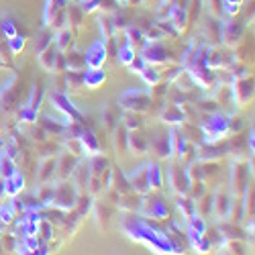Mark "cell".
Returning a JSON list of instances; mask_svg holds the SVG:
<instances>
[{"instance_id": "1", "label": "cell", "mask_w": 255, "mask_h": 255, "mask_svg": "<svg viewBox=\"0 0 255 255\" xmlns=\"http://www.w3.org/2000/svg\"><path fill=\"white\" fill-rule=\"evenodd\" d=\"M123 231L129 235L133 241H141L147 247L159 253H178L180 247L174 243V239L165 235L163 231L153 229L151 223H147L141 217H125L123 219Z\"/></svg>"}, {"instance_id": "2", "label": "cell", "mask_w": 255, "mask_h": 255, "mask_svg": "<svg viewBox=\"0 0 255 255\" xmlns=\"http://www.w3.org/2000/svg\"><path fill=\"white\" fill-rule=\"evenodd\" d=\"M200 133L204 135V143H219L229 135V117L223 113H210L204 123H200Z\"/></svg>"}, {"instance_id": "3", "label": "cell", "mask_w": 255, "mask_h": 255, "mask_svg": "<svg viewBox=\"0 0 255 255\" xmlns=\"http://www.w3.org/2000/svg\"><path fill=\"white\" fill-rule=\"evenodd\" d=\"M49 206L61 208L66 212L78 206V190L72 184V180H57V184L53 186V196H51Z\"/></svg>"}, {"instance_id": "4", "label": "cell", "mask_w": 255, "mask_h": 255, "mask_svg": "<svg viewBox=\"0 0 255 255\" xmlns=\"http://www.w3.org/2000/svg\"><path fill=\"white\" fill-rule=\"evenodd\" d=\"M153 98L147 90H137V88H131V90H125L121 96H119V106L123 111H135V113H145L149 111Z\"/></svg>"}, {"instance_id": "5", "label": "cell", "mask_w": 255, "mask_h": 255, "mask_svg": "<svg viewBox=\"0 0 255 255\" xmlns=\"http://www.w3.org/2000/svg\"><path fill=\"white\" fill-rule=\"evenodd\" d=\"M253 98V78H237L231 86V102H237L239 106H247Z\"/></svg>"}, {"instance_id": "6", "label": "cell", "mask_w": 255, "mask_h": 255, "mask_svg": "<svg viewBox=\"0 0 255 255\" xmlns=\"http://www.w3.org/2000/svg\"><path fill=\"white\" fill-rule=\"evenodd\" d=\"M143 217H151V219H167V215H169V208H167V204L161 200V198H149L147 194H143V198H141V202H139V208H137Z\"/></svg>"}, {"instance_id": "7", "label": "cell", "mask_w": 255, "mask_h": 255, "mask_svg": "<svg viewBox=\"0 0 255 255\" xmlns=\"http://www.w3.org/2000/svg\"><path fill=\"white\" fill-rule=\"evenodd\" d=\"M141 57L149 63V66H159V63L167 61V49L159 43V41H147L143 45Z\"/></svg>"}, {"instance_id": "8", "label": "cell", "mask_w": 255, "mask_h": 255, "mask_svg": "<svg viewBox=\"0 0 255 255\" xmlns=\"http://www.w3.org/2000/svg\"><path fill=\"white\" fill-rule=\"evenodd\" d=\"M167 180H169V186L174 188V192L178 196H186L190 192V178H188V172H186V167H174V169H169V174H167Z\"/></svg>"}, {"instance_id": "9", "label": "cell", "mask_w": 255, "mask_h": 255, "mask_svg": "<svg viewBox=\"0 0 255 255\" xmlns=\"http://www.w3.org/2000/svg\"><path fill=\"white\" fill-rule=\"evenodd\" d=\"M243 31H245L243 23H239V20H235V18H229V20H225V23H221V39H225V43L231 45V47L241 41Z\"/></svg>"}, {"instance_id": "10", "label": "cell", "mask_w": 255, "mask_h": 255, "mask_svg": "<svg viewBox=\"0 0 255 255\" xmlns=\"http://www.w3.org/2000/svg\"><path fill=\"white\" fill-rule=\"evenodd\" d=\"M106 41L104 39H98V41H94V43L90 45V49L84 53L86 55V68H92V70H96V68H102L104 66V61H106Z\"/></svg>"}, {"instance_id": "11", "label": "cell", "mask_w": 255, "mask_h": 255, "mask_svg": "<svg viewBox=\"0 0 255 255\" xmlns=\"http://www.w3.org/2000/svg\"><path fill=\"white\" fill-rule=\"evenodd\" d=\"M51 100H53V106H55V109L57 111H61L63 115H66V117H70L72 121H84V115L76 109V106L70 102V98H68V94L66 92H53L51 94Z\"/></svg>"}, {"instance_id": "12", "label": "cell", "mask_w": 255, "mask_h": 255, "mask_svg": "<svg viewBox=\"0 0 255 255\" xmlns=\"http://www.w3.org/2000/svg\"><path fill=\"white\" fill-rule=\"evenodd\" d=\"M233 210H235V198H233L231 194H227V192H217L215 194V208H212L217 219L229 221Z\"/></svg>"}, {"instance_id": "13", "label": "cell", "mask_w": 255, "mask_h": 255, "mask_svg": "<svg viewBox=\"0 0 255 255\" xmlns=\"http://www.w3.org/2000/svg\"><path fill=\"white\" fill-rule=\"evenodd\" d=\"M182 104H184V102H182ZM182 104L169 100V102L163 106V109H161L159 119H161L163 123H167V125H182V123L186 121V111H184Z\"/></svg>"}, {"instance_id": "14", "label": "cell", "mask_w": 255, "mask_h": 255, "mask_svg": "<svg viewBox=\"0 0 255 255\" xmlns=\"http://www.w3.org/2000/svg\"><path fill=\"white\" fill-rule=\"evenodd\" d=\"M127 180H129V184H131V190H133V192H137L139 196L147 194L151 190L149 188V182H147V165L137 167L133 174L127 176Z\"/></svg>"}, {"instance_id": "15", "label": "cell", "mask_w": 255, "mask_h": 255, "mask_svg": "<svg viewBox=\"0 0 255 255\" xmlns=\"http://www.w3.org/2000/svg\"><path fill=\"white\" fill-rule=\"evenodd\" d=\"M55 167H57V157H43L39 163V176H37V184H51L55 180Z\"/></svg>"}, {"instance_id": "16", "label": "cell", "mask_w": 255, "mask_h": 255, "mask_svg": "<svg viewBox=\"0 0 255 255\" xmlns=\"http://www.w3.org/2000/svg\"><path fill=\"white\" fill-rule=\"evenodd\" d=\"M127 149L131 153H137V155H143L149 151V141L147 137L139 131H129V137H127Z\"/></svg>"}, {"instance_id": "17", "label": "cell", "mask_w": 255, "mask_h": 255, "mask_svg": "<svg viewBox=\"0 0 255 255\" xmlns=\"http://www.w3.org/2000/svg\"><path fill=\"white\" fill-rule=\"evenodd\" d=\"M74 165H76V155H72V153H68V151H63V153L57 157L55 178H57V180H70Z\"/></svg>"}, {"instance_id": "18", "label": "cell", "mask_w": 255, "mask_h": 255, "mask_svg": "<svg viewBox=\"0 0 255 255\" xmlns=\"http://www.w3.org/2000/svg\"><path fill=\"white\" fill-rule=\"evenodd\" d=\"M68 6V0H45V6H43V25L45 27H53V20L55 16Z\"/></svg>"}, {"instance_id": "19", "label": "cell", "mask_w": 255, "mask_h": 255, "mask_svg": "<svg viewBox=\"0 0 255 255\" xmlns=\"http://www.w3.org/2000/svg\"><path fill=\"white\" fill-rule=\"evenodd\" d=\"M231 176H233V194H239V192H245L247 190V178H249V172L241 165V163H235L233 165V172H231Z\"/></svg>"}, {"instance_id": "20", "label": "cell", "mask_w": 255, "mask_h": 255, "mask_svg": "<svg viewBox=\"0 0 255 255\" xmlns=\"http://www.w3.org/2000/svg\"><path fill=\"white\" fill-rule=\"evenodd\" d=\"M82 76H84V88H92V90L100 88L104 84V80H106V72L102 68H96V70L86 68L82 72Z\"/></svg>"}, {"instance_id": "21", "label": "cell", "mask_w": 255, "mask_h": 255, "mask_svg": "<svg viewBox=\"0 0 255 255\" xmlns=\"http://www.w3.org/2000/svg\"><path fill=\"white\" fill-rule=\"evenodd\" d=\"M80 143H82L84 153H86V155H96V153H100V143H98V139L94 137L92 129H86V127H84L82 133H80Z\"/></svg>"}, {"instance_id": "22", "label": "cell", "mask_w": 255, "mask_h": 255, "mask_svg": "<svg viewBox=\"0 0 255 255\" xmlns=\"http://www.w3.org/2000/svg\"><path fill=\"white\" fill-rule=\"evenodd\" d=\"M186 233H188V241H190V245H192L194 249H198V251H208L210 247H212V243H210V239L206 237V233H198V231H194V229H190L188 225H186Z\"/></svg>"}, {"instance_id": "23", "label": "cell", "mask_w": 255, "mask_h": 255, "mask_svg": "<svg viewBox=\"0 0 255 255\" xmlns=\"http://www.w3.org/2000/svg\"><path fill=\"white\" fill-rule=\"evenodd\" d=\"M55 57H57V49H55V45H53V43H51L49 47H45L41 53H37L39 66L43 68L45 72H53V70H55Z\"/></svg>"}, {"instance_id": "24", "label": "cell", "mask_w": 255, "mask_h": 255, "mask_svg": "<svg viewBox=\"0 0 255 255\" xmlns=\"http://www.w3.org/2000/svg\"><path fill=\"white\" fill-rule=\"evenodd\" d=\"M16 74H12L8 78V82L0 88V106H8L14 102V96H16Z\"/></svg>"}, {"instance_id": "25", "label": "cell", "mask_w": 255, "mask_h": 255, "mask_svg": "<svg viewBox=\"0 0 255 255\" xmlns=\"http://www.w3.org/2000/svg\"><path fill=\"white\" fill-rule=\"evenodd\" d=\"M63 55H66V66H68L70 72H84V70H86V55H84V53H80V51H68V53H63Z\"/></svg>"}, {"instance_id": "26", "label": "cell", "mask_w": 255, "mask_h": 255, "mask_svg": "<svg viewBox=\"0 0 255 255\" xmlns=\"http://www.w3.org/2000/svg\"><path fill=\"white\" fill-rule=\"evenodd\" d=\"M147 182L151 190L163 188V169L159 167V163H147Z\"/></svg>"}, {"instance_id": "27", "label": "cell", "mask_w": 255, "mask_h": 255, "mask_svg": "<svg viewBox=\"0 0 255 255\" xmlns=\"http://www.w3.org/2000/svg\"><path fill=\"white\" fill-rule=\"evenodd\" d=\"M41 127L47 131V135H66V131H68V125L61 123V121H53L51 115H43Z\"/></svg>"}, {"instance_id": "28", "label": "cell", "mask_w": 255, "mask_h": 255, "mask_svg": "<svg viewBox=\"0 0 255 255\" xmlns=\"http://www.w3.org/2000/svg\"><path fill=\"white\" fill-rule=\"evenodd\" d=\"M72 31L66 27V29H59V31H55V35H53V45H55V49L57 51H61V53H66L70 47H72Z\"/></svg>"}, {"instance_id": "29", "label": "cell", "mask_w": 255, "mask_h": 255, "mask_svg": "<svg viewBox=\"0 0 255 255\" xmlns=\"http://www.w3.org/2000/svg\"><path fill=\"white\" fill-rule=\"evenodd\" d=\"M123 127L127 131H139L143 127V117L141 113L135 111H123Z\"/></svg>"}, {"instance_id": "30", "label": "cell", "mask_w": 255, "mask_h": 255, "mask_svg": "<svg viewBox=\"0 0 255 255\" xmlns=\"http://www.w3.org/2000/svg\"><path fill=\"white\" fill-rule=\"evenodd\" d=\"M4 180H6V196L16 198L20 192H23V188H25V178L20 176V172L14 174V176H10V178H4Z\"/></svg>"}, {"instance_id": "31", "label": "cell", "mask_w": 255, "mask_h": 255, "mask_svg": "<svg viewBox=\"0 0 255 255\" xmlns=\"http://www.w3.org/2000/svg\"><path fill=\"white\" fill-rule=\"evenodd\" d=\"M135 55H137V49L129 43V41H123L121 47L117 49V59H119L121 66H129V63L135 59Z\"/></svg>"}, {"instance_id": "32", "label": "cell", "mask_w": 255, "mask_h": 255, "mask_svg": "<svg viewBox=\"0 0 255 255\" xmlns=\"http://www.w3.org/2000/svg\"><path fill=\"white\" fill-rule=\"evenodd\" d=\"M143 80H145V84L147 86H155V84H159L161 82V72L155 68V66H149V63H147V66L141 70V74H139Z\"/></svg>"}, {"instance_id": "33", "label": "cell", "mask_w": 255, "mask_h": 255, "mask_svg": "<svg viewBox=\"0 0 255 255\" xmlns=\"http://www.w3.org/2000/svg\"><path fill=\"white\" fill-rule=\"evenodd\" d=\"M14 174H18V167H16L14 159H10V157L2 151V153H0V176H2V178H10V176H14Z\"/></svg>"}, {"instance_id": "34", "label": "cell", "mask_w": 255, "mask_h": 255, "mask_svg": "<svg viewBox=\"0 0 255 255\" xmlns=\"http://www.w3.org/2000/svg\"><path fill=\"white\" fill-rule=\"evenodd\" d=\"M127 137H129V131L125 129L123 125H117L113 129V141H115V149L121 153L123 149H127Z\"/></svg>"}, {"instance_id": "35", "label": "cell", "mask_w": 255, "mask_h": 255, "mask_svg": "<svg viewBox=\"0 0 255 255\" xmlns=\"http://www.w3.org/2000/svg\"><path fill=\"white\" fill-rule=\"evenodd\" d=\"M16 219V208H14V202L10 204H0V227L4 225H12Z\"/></svg>"}, {"instance_id": "36", "label": "cell", "mask_w": 255, "mask_h": 255, "mask_svg": "<svg viewBox=\"0 0 255 255\" xmlns=\"http://www.w3.org/2000/svg\"><path fill=\"white\" fill-rule=\"evenodd\" d=\"M98 25H100V31H102V39H113L117 37V29H115V23L111 16H100L98 18Z\"/></svg>"}, {"instance_id": "37", "label": "cell", "mask_w": 255, "mask_h": 255, "mask_svg": "<svg viewBox=\"0 0 255 255\" xmlns=\"http://www.w3.org/2000/svg\"><path fill=\"white\" fill-rule=\"evenodd\" d=\"M106 167H109V159H106L102 153L92 155V159H90V172H92V176H100Z\"/></svg>"}, {"instance_id": "38", "label": "cell", "mask_w": 255, "mask_h": 255, "mask_svg": "<svg viewBox=\"0 0 255 255\" xmlns=\"http://www.w3.org/2000/svg\"><path fill=\"white\" fill-rule=\"evenodd\" d=\"M63 76H66V86L68 88H74V90L84 88V76H82V72H70L68 70Z\"/></svg>"}, {"instance_id": "39", "label": "cell", "mask_w": 255, "mask_h": 255, "mask_svg": "<svg viewBox=\"0 0 255 255\" xmlns=\"http://www.w3.org/2000/svg\"><path fill=\"white\" fill-rule=\"evenodd\" d=\"M178 206L184 212V217L190 219L192 215H196V202L192 198H186V196H178Z\"/></svg>"}, {"instance_id": "40", "label": "cell", "mask_w": 255, "mask_h": 255, "mask_svg": "<svg viewBox=\"0 0 255 255\" xmlns=\"http://www.w3.org/2000/svg\"><path fill=\"white\" fill-rule=\"evenodd\" d=\"M66 147H68V153L76 155V157H84V147L80 143V137H66Z\"/></svg>"}, {"instance_id": "41", "label": "cell", "mask_w": 255, "mask_h": 255, "mask_svg": "<svg viewBox=\"0 0 255 255\" xmlns=\"http://www.w3.org/2000/svg\"><path fill=\"white\" fill-rule=\"evenodd\" d=\"M0 31H2V35H4L6 41L18 35L16 23H14V20H10V18H2V20H0Z\"/></svg>"}, {"instance_id": "42", "label": "cell", "mask_w": 255, "mask_h": 255, "mask_svg": "<svg viewBox=\"0 0 255 255\" xmlns=\"http://www.w3.org/2000/svg\"><path fill=\"white\" fill-rule=\"evenodd\" d=\"M41 100H43V88L33 86V90H31V96H29V100H27V104H25V106H29V109H33V111H37V113H39Z\"/></svg>"}, {"instance_id": "43", "label": "cell", "mask_w": 255, "mask_h": 255, "mask_svg": "<svg viewBox=\"0 0 255 255\" xmlns=\"http://www.w3.org/2000/svg\"><path fill=\"white\" fill-rule=\"evenodd\" d=\"M68 10V20L74 27H82V20H84V12L80 6H66Z\"/></svg>"}, {"instance_id": "44", "label": "cell", "mask_w": 255, "mask_h": 255, "mask_svg": "<svg viewBox=\"0 0 255 255\" xmlns=\"http://www.w3.org/2000/svg\"><path fill=\"white\" fill-rule=\"evenodd\" d=\"M25 45H27V39H25L23 35H16V37L8 39V49H10L12 55H18L20 51L25 49Z\"/></svg>"}, {"instance_id": "45", "label": "cell", "mask_w": 255, "mask_h": 255, "mask_svg": "<svg viewBox=\"0 0 255 255\" xmlns=\"http://www.w3.org/2000/svg\"><path fill=\"white\" fill-rule=\"evenodd\" d=\"M0 243L4 245V251H16V243H18V235H0Z\"/></svg>"}, {"instance_id": "46", "label": "cell", "mask_w": 255, "mask_h": 255, "mask_svg": "<svg viewBox=\"0 0 255 255\" xmlns=\"http://www.w3.org/2000/svg\"><path fill=\"white\" fill-rule=\"evenodd\" d=\"M51 43H53V35H51V33H43V35H41V37L37 39V47H35V51H37V53H41L45 47H49Z\"/></svg>"}, {"instance_id": "47", "label": "cell", "mask_w": 255, "mask_h": 255, "mask_svg": "<svg viewBox=\"0 0 255 255\" xmlns=\"http://www.w3.org/2000/svg\"><path fill=\"white\" fill-rule=\"evenodd\" d=\"M145 66H147V61H145V59L141 57V53H139V55H135V59H133L127 68H129L131 72H135V74H141V70H143Z\"/></svg>"}, {"instance_id": "48", "label": "cell", "mask_w": 255, "mask_h": 255, "mask_svg": "<svg viewBox=\"0 0 255 255\" xmlns=\"http://www.w3.org/2000/svg\"><path fill=\"white\" fill-rule=\"evenodd\" d=\"M243 127V121L239 117H229V133H239Z\"/></svg>"}, {"instance_id": "49", "label": "cell", "mask_w": 255, "mask_h": 255, "mask_svg": "<svg viewBox=\"0 0 255 255\" xmlns=\"http://www.w3.org/2000/svg\"><path fill=\"white\" fill-rule=\"evenodd\" d=\"M212 208H215V196H208V198H204V206H202V215H204V217L212 215Z\"/></svg>"}, {"instance_id": "50", "label": "cell", "mask_w": 255, "mask_h": 255, "mask_svg": "<svg viewBox=\"0 0 255 255\" xmlns=\"http://www.w3.org/2000/svg\"><path fill=\"white\" fill-rule=\"evenodd\" d=\"M33 139H35V141H41V143H45V141H47V131L43 129V127H39V129L33 131Z\"/></svg>"}, {"instance_id": "51", "label": "cell", "mask_w": 255, "mask_h": 255, "mask_svg": "<svg viewBox=\"0 0 255 255\" xmlns=\"http://www.w3.org/2000/svg\"><path fill=\"white\" fill-rule=\"evenodd\" d=\"M6 196V180L0 176V198H4Z\"/></svg>"}, {"instance_id": "52", "label": "cell", "mask_w": 255, "mask_h": 255, "mask_svg": "<svg viewBox=\"0 0 255 255\" xmlns=\"http://www.w3.org/2000/svg\"><path fill=\"white\" fill-rule=\"evenodd\" d=\"M223 2H227V4H243V0H223Z\"/></svg>"}, {"instance_id": "53", "label": "cell", "mask_w": 255, "mask_h": 255, "mask_svg": "<svg viewBox=\"0 0 255 255\" xmlns=\"http://www.w3.org/2000/svg\"><path fill=\"white\" fill-rule=\"evenodd\" d=\"M0 68H6V63H4L2 59H0Z\"/></svg>"}, {"instance_id": "54", "label": "cell", "mask_w": 255, "mask_h": 255, "mask_svg": "<svg viewBox=\"0 0 255 255\" xmlns=\"http://www.w3.org/2000/svg\"><path fill=\"white\" fill-rule=\"evenodd\" d=\"M0 235H2V227H0Z\"/></svg>"}]
</instances>
